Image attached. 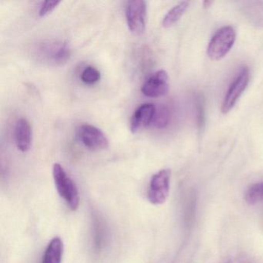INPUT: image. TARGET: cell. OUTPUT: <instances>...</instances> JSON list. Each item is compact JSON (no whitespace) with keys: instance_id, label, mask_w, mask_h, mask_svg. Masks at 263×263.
Wrapping results in <instances>:
<instances>
[{"instance_id":"13","label":"cell","mask_w":263,"mask_h":263,"mask_svg":"<svg viewBox=\"0 0 263 263\" xmlns=\"http://www.w3.org/2000/svg\"><path fill=\"white\" fill-rule=\"evenodd\" d=\"M189 3L184 1L172 7L164 16L162 21L163 27L165 28L172 27L178 21H180L181 16L184 14L187 9L189 8Z\"/></svg>"},{"instance_id":"16","label":"cell","mask_w":263,"mask_h":263,"mask_svg":"<svg viewBox=\"0 0 263 263\" xmlns=\"http://www.w3.org/2000/svg\"><path fill=\"white\" fill-rule=\"evenodd\" d=\"M170 119V114L166 107H161L157 108L155 111V118H154L152 125L158 128H163L168 124Z\"/></svg>"},{"instance_id":"1","label":"cell","mask_w":263,"mask_h":263,"mask_svg":"<svg viewBox=\"0 0 263 263\" xmlns=\"http://www.w3.org/2000/svg\"><path fill=\"white\" fill-rule=\"evenodd\" d=\"M53 177L57 190L72 211L79 207L80 196L78 187L64 167L55 163L53 166Z\"/></svg>"},{"instance_id":"3","label":"cell","mask_w":263,"mask_h":263,"mask_svg":"<svg viewBox=\"0 0 263 263\" xmlns=\"http://www.w3.org/2000/svg\"><path fill=\"white\" fill-rule=\"evenodd\" d=\"M35 50L37 58L56 65H61L67 62L70 57V49L68 44L60 41L41 43Z\"/></svg>"},{"instance_id":"12","label":"cell","mask_w":263,"mask_h":263,"mask_svg":"<svg viewBox=\"0 0 263 263\" xmlns=\"http://www.w3.org/2000/svg\"><path fill=\"white\" fill-rule=\"evenodd\" d=\"M64 254V244L60 237L50 241L43 255L41 263H61Z\"/></svg>"},{"instance_id":"19","label":"cell","mask_w":263,"mask_h":263,"mask_svg":"<svg viewBox=\"0 0 263 263\" xmlns=\"http://www.w3.org/2000/svg\"><path fill=\"white\" fill-rule=\"evenodd\" d=\"M213 4V2L212 1H204V8H209L212 4Z\"/></svg>"},{"instance_id":"17","label":"cell","mask_w":263,"mask_h":263,"mask_svg":"<svg viewBox=\"0 0 263 263\" xmlns=\"http://www.w3.org/2000/svg\"><path fill=\"white\" fill-rule=\"evenodd\" d=\"M196 117L197 124H198V130H201L204 127L205 122V112H204V106L203 100L198 97L196 98Z\"/></svg>"},{"instance_id":"4","label":"cell","mask_w":263,"mask_h":263,"mask_svg":"<svg viewBox=\"0 0 263 263\" xmlns=\"http://www.w3.org/2000/svg\"><path fill=\"white\" fill-rule=\"evenodd\" d=\"M126 21L129 30L136 36L145 31L147 21V3L144 0H133L127 3Z\"/></svg>"},{"instance_id":"18","label":"cell","mask_w":263,"mask_h":263,"mask_svg":"<svg viewBox=\"0 0 263 263\" xmlns=\"http://www.w3.org/2000/svg\"><path fill=\"white\" fill-rule=\"evenodd\" d=\"M61 4V1H46V2L43 3L41 9H40V16L44 17V16L50 14Z\"/></svg>"},{"instance_id":"14","label":"cell","mask_w":263,"mask_h":263,"mask_svg":"<svg viewBox=\"0 0 263 263\" xmlns=\"http://www.w3.org/2000/svg\"><path fill=\"white\" fill-rule=\"evenodd\" d=\"M245 200L249 204H255L263 201V181L251 186L246 192Z\"/></svg>"},{"instance_id":"8","label":"cell","mask_w":263,"mask_h":263,"mask_svg":"<svg viewBox=\"0 0 263 263\" xmlns=\"http://www.w3.org/2000/svg\"><path fill=\"white\" fill-rule=\"evenodd\" d=\"M169 87L168 74L165 70H160L146 80L141 87V92L147 98H160L167 93Z\"/></svg>"},{"instance_id":"11","label":"cell","mask_w":263,"mask_h":263,"mask_svg":"<svg viewBox=\"0 0 263 263\" xmlns=\"http://www.w3.org/2000/svg\"><path fill=\"white\" fill-rule=\"evenodd\" d=\"M242 13L251 24L263 28V2L250 1L245 3Z\"/></svg>"},{"instance_id":"9","label":"cell","mask_w":263,"mask_h":263,"mask_svg":"<svg viewBox=\"0 0 263 263\" xmlns=\"http://www.w3.org/2000/svg\"><path fill=\"white\" fill-rule=\"evenodd\" d=\"M156 107L151 103L141 104L134 112L130 120V130L138 133L140 130L152 124L155 118Z\"/></svg>"},{"instance_id":"7","label":"cell","mask_w":263,"mask_h":263,"mask_svg":"<svg viewBox=\"0 0 263 263\" xmlns=\"http://www.w3.org/2000/svg\"><path fill=\"white\" fill-rule=\"evenodd\" d=\"M80 141L92 151L105 150L108 148L109 140L105 134L91 124H81L77 129Z\"/></svg>"},{"instance_id":"15","label":"cell","mask_w":263,"mask_h":263,"mask_svg":"<svg viewBox=\"0 0 263 263\" xmlns=\"http://www.w3.org/2000/svg\"><path fill=\"white\" fill-rule=\"evenodd\" d=\"M81 79L87 85H93L101 80V73L98 69L89 66L86 67L81 74Z\"/></svg>"},{"instance_id":"10","label":"cell","mask_w":263,"mask_h":263,"mask_svg":"<svg viewBox=\"0 0 263 263\" xmlns=\"http://www.w3.org/2000/svg\"><path fill=\"white\" fill-rule=\"evenodd\" d=\"M15 142L21 152H27L32 147L33 130L28 120L21 118L17 120L14 128Z\"/></svg>"},{"instance_id":"2","label":"cell","mask_w":263,"mask_h":263,"mask_svg":"<svg viewBox=\"0 0 263 263\" xmlns=\"http://www.w3.org/2000/svg\"><path fill=\"white\" fill-rule=\"evenodd\" d=\"M236 40V32L230 26L221 27L212 36L207 54L212 61H220L230 52Z\"/></svg>"},{"instance_id":"6","label":"cell","mask_w":263,"mask_h":263,"mask_svg":"<svg viewBox=\"0 0 263 263\" xmlns=\"http://www.w3.org/2000/svg\"><path fill=\"white\" fill-rule=\"evenodd\" d=\"M249 70L247 67H241L237 76L228 89L227 93L223 100L221 110L223 114H227L232 110L243 92L247 88L249 83Z\"/></svg>"},{"instance_id":"5","label":"cell","mask_w":263,"mask_h":263,"mask_svg":"<svg viewBox=\"0 0 263 263\" xmlns=\"http://www.w3.org/2000/svg\"><path fill=\"white\" fill-rule=\"evenodd\" d=\"M170 169H162L152 176L147 192V199L152 204L165 202L170 191Z\"/></svg>"},{"instance_id":"20","label":"cell","mask_w":263,"mask_h":263,"mask_svg":"<svg viewBox=\"0 0 263 263\" xmlns=\"http://www.w3.org/2000/svg\"><path fill=\"white\" fill-rule=\"evenodd\" d=\"M228 263H231V261H229V262H228Z\"/></svg>"}]
</instances>
